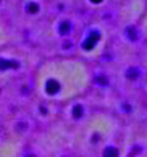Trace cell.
I'll return each instance as SVG.
<instances>
[{"label":"cell","instance_id":"cell-1","mask_svg":"<svg viewBox=\"0 0 147 157\" xmlns=\"http://www.w3.org/2000/svg\"><path fill=\"white\" fill-rule=\"evenodd\" d=\"M105 40V34L100 28H89L86 33V36L81 40V50L83 52H96V47H99Z\"/></svg>","mask_w":147,"mask_h":157},{"label":"cell","instance_id":"cell-2","mask_svg":"<svg viewBox=\"0 0 147 157\" xmlns=\"http://www.w3.org/2000/svg\"><path fill=\"white\" fill-rule=\"evenodd\" d=\"M138 28H139L141 37L144 39V42H147V10L144 11V15L141 16V20L138 21Z\"/></svg>","mask_w":147,"mask_h":157},{"label":"cell","instance_id":"cell-3","mask_svg":"<svg viewBox=\"0 0 147 157\" xmlns=\"http://www.w3.org/2000/svg\"><path fill=\"white\" fill-rule=\"evenodd\" d=\"M58 91H60V83H58L57 79H47V83H45V92L47 94L55 96Z\"/></svg>","mask_w":147,"mask_h":157},{"label":"cell","instance_id":"cell-4","mask_svg":"<svg viewBox=\"0 0 147 157\" xmlns=\"http://www.w3.org/2000/svg\"><path fill=\"white\" fill-rule=\"evenodd\" d=\"M141 67H142L144 71L147 73V42L144 44L142 52H141Z\"/></svg>","mask_w":147,"mask_h":157},{"label":"cell","instance_id":"cell-5","mask_svg":"<svg viewBox=\"0 0 147 157\" xmlns=\"http://www.w3.org/2000/svg\"><path fill=\"white\" fill-rule=\"evenodd\" d=\"M58 33L62 34V36H66V34L71 33V23L70 21H63L60 25V29H58Z\"/></svg>","mask_w":147,"mask_h":157},{"label":"cell","instance_id":"cell-6","mask_svg":"<svg viewBox=\"0 0 147 157\" xmlns=\"http://www.w3.org/2000/svg\"><path fill=\"white\" fill-rule=\"evenodd\" d=\"M26 11H28V13H31V15L37 13V11H39V5H37L36 2H29V3L26 5Z\"/></svg>","mask_w":147,"mask_h":157},{"label":"cell","instance_id":"cell-7","mask_svg":"<svg viewBox=\"0 0 147 157\" xmlns=\"http://www.w3.org/2000/svg\"><path fill=\"white\" fill-rule=\"evenodd\" d=\"M10 65H16V67H18V63H15V62H8V60H0V70L10 68Z\"/></svg>","mask_w":147,"mask_h":157},{"label":"cell","instance_id":"cell-8","mask_svg":"<svg viewBox=\"0 0 147 157\" xmlns=\"http://www.w3.org/2000/svg\"><path fill=\"white\" fill-rule=\"evenodd\" d=\"M73 115H74L76 118H79L81 115H83V107H81V105H76L74 110H73Z\"/></svg>","mask_w":147,"mask_h":157},{"label":"cell","instance_id":"cell-9","mask_svg":"<svg viewBox=\"0 0 147 157\" xmlns=\"http://www.w3.org/2000/svg\"><path fill=\"white\" fill-rule=\"evenodd\" d=\"M89 2L92 5H102V3H105V0H89Z\"/></svg>","mask_w":147,"mask_h":157},{"label":"cell","instance_id":"cell-10","mask_svg":"<svg viewBox=\"0 0 147 157\" xmlns=\"http://www.w3.org/2000/svg\"><path fill=\"white\" fill-rule=\"evenodd\" d=\"M144 92L147 94V73H145V79H144Z\"/></svg>","mask_w":147,"mask_h":157},{"label":"cell","instance_id":"cell-11","mask_svg":"<svg viewBox=\"0 0 147 157\" xmlns=\"http://www.w3.org/2000/svg\"><path fill=\"white\" fill-rule=\"evenodd\" d=\"M28 157H34V155H28Z\"/></svg>","mask_w":147,"mask_h":157}]
</instances>
